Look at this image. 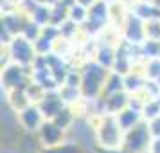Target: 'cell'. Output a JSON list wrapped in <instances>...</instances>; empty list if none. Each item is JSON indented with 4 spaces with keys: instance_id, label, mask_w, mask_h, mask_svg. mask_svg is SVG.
<instances>
[{
    "instance_id": "cell-1",
    "label": "cell",
    "mask_w": 160,
    "mask_h": 153,
    "mask_svg": "<svg viewBox=\"0 0 160 153\" xmlns=\"http://www.w3.org/2000/svg\"><path fill=\"white\" fill-rule=\"evenodd\" d=\"M144 140H146V133L144 131H137L130 137V148H138Z\"/></svg>"
},
{
    "instance_id": "cell-2",
    "label": "cell",
    "mask_w": 160,
    "mask_h": 153,
    "mask_svg": "<svg viewBox=\"0 0 160 153\" xmlns=\"http://www.w3.org/2000/svg\"><path fill=\"white\" fill-rule=\"evenodd\" d=\"M15 51L20 52V58H22V59H27V58H29V49L25 47V43H23V42H18V43L15 45Z\"/></svg>"
},
{
    "instance_id": "cell-3",
    "label": "cell",
    "mask_w": 160,
    "mask_h": 153,
    "mask_svg": "<svg viewBox=\"0 0 160 153\" xmlns=\"http://www.w3.org/2000/svg\"><path fill=\"white\" fill-rule=\"evenodd\" d=\"M45 137L51 139V140H54V139L58 137V130L52 128V126H47V128H45Z\"/></svg>"
},
{
    "instance_id": "cell-4",
    "label": "cell",
    "mask_w": 160,
    "mask_h": 153,
    "mask_svg": "<svg viewBox=\"0 0 160 153\" xmlns=\"http://www.w3.org/2000/svg\"><path fill=\"white\" fill-rule=\"evenodd\" d=\"M25 119H27V123H29V124H32L34 121H36V115H34V112H27Z\"/></svg>"
},
{
    "instance_id": "cell-5",
    "label": "cell",
    "mask_w": 160,
    "mask_h": 153,
    "mask_svg": "<svg viewBox=\"0 0 160 153\" xmlns=\"http://www.w3.org/2000/svg\"><path fill=\"white\" fill-rule=\"evenodd\" d=\"M130 34H131V36L135 34V38L138 36V31H137V22H131V31H130Z\"/></svg>"
},
{
    "instance_id": "cell-6",
    "label": "cell",
    "mask_w": 160,
    "mask_h": 153,
    "mask_svg": "<svg viewBox=\"0 0 160 153\" xmlns=\"http://www.w3.org/2000/svg\"><path fill=\"white\" fill-rule=\"evenodd\" d=\"M16 76H18V70H15V69H13V70H11V72L8 74V81H13L16 78Z\"/></svg>"
},
{
    "instance_id": "cell-7",
    "label": "cell",
    "mask_w": 160,
    "mask_h": 153,
    "mask_svg": "<svg viewBox=\"0 0 160 153\" xmlns=\"http://www.w3.org/2000/svg\"><path fill=\"white\" fill-rule=\"evenodd\" d=\"M102 135H104V139L112 140V139H113V130H112V128H108V131H106V133H102Z\"/></svg>"
},
{
    "instance_id": "cell-8",
    "label": "cell",
    "mask_w": 160,
    "mask_h": 153,
    "mask_svg": "<svg viewBox=\"0 0 160 153\" xmlns=\"http://www.w3.org/2000/svg\"><path fill=\"white\" fill-rule=\"evenodd\" d=\"M131 119H135V115H133V114H130V115H126V117L122 119V121H124V123H130Z\"/></svg>"
},
{
    "instance_id": "cell-9",
    "label": "cell",
    "mask_w": 160,
    "mask_h": 153,
    "mask_svg": "<svg viewBox=\"0 0 160 153\" xmlns=\"http://www.w3.org/2000/svg\"><path fill=\"white\" fill-rule=\"evenodd\" d=\"M157 153H160V144H158V146H157Z\"/></svg>"
},
{
    "instance_id": "cell-10",
    "label": "cell",
    "mask_w": 160,
    "mask_h": 153,
    "mask_svg": "<svg viewBox=\"0 0 160 153\" xmlns=\"http://www.w3.org/2000/svg\"><path fill=\"white\" fill-rule=\"evenodd\" d=\"M83 2H87V0H83Z\"/></svg>"
}]
</instances>
